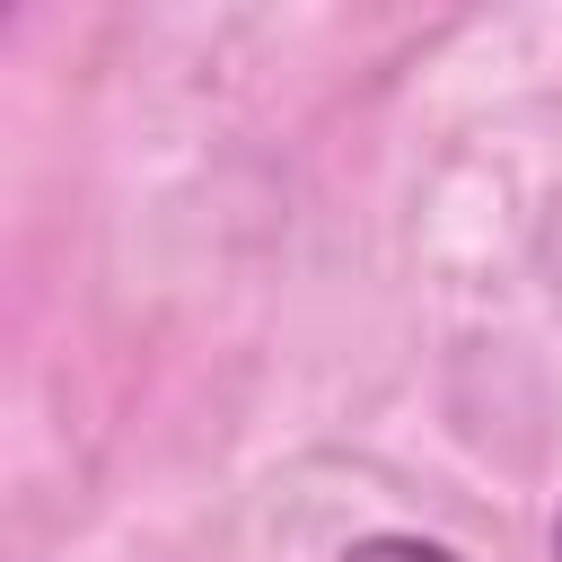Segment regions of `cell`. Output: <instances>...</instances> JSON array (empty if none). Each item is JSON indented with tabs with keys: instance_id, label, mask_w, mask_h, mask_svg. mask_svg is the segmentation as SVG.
<instances>
[{
	"instance_id": "obj_2",
	"label": "cell",
	"mask_w": 562,
	"mask_h": 562,
	"mask_svg": "<svg viewBox=\"0 0 562 562\" xmlns=\"http://www.w3.org/2000/svg\"><path fill=\"white\" fill-rule=\"evenodd\" d=\"M553 562H562V536H553Z\"/></svg>"
},
{
	"instance_id": "obj_1",
	"label": "cell",
	"mask_w": 562,
	"mask_h": 562,
	"mask_svg": "<svg viewBox=\"0 0 562 562\" xmlns=\"http://www.w3.org/2000/svg\"><path fill=\"white\" fill-rule=\"evenodd\" d=\"M342 562H465V553H448V544H430V536H351L342 544Z\"/></svg>"
}]
</instances>
